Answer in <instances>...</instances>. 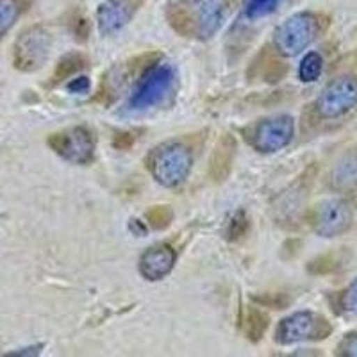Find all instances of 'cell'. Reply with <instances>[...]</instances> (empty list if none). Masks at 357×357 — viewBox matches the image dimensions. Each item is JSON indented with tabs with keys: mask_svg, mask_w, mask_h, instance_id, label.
<instances>
[{
	"mask_svg": "<svg viewBox=\"0 0 357 357\" xmlns=\"http://www.w3.org/2000/svg\"><path fill=\"white\" fill-rule=\"evenodd\" d=\"M193 167V155L178 142L161 143L146 158V168L155 183L165 188H177L184 183Z\"/></svg>",
	"mask_w": 357,
	"mask_h": 357,
	"instance_id": "6da1fadb",
	"label": "cell"
},
{
	"mask_svg": "<svg viewBox=\"0 0 357 357\" xmlns=\"http://www.w3.org/2000/svg\"><path fill=\"white\" fill-rule=\"evenodd\" d=\"M333 333L329 320L318 312L298 311L282 318L275 329V341L280 345H293L301 341H320Z\"/></svg>",
	"mask_w": 357,
	"mask_h": 357,
	"instance_id": "7a4b0ae2",
	"label": "cell"
},
{
	"mask_svg": "<svg viewBox=\"0 0 357 357\" xmlns=\"http://www.w3.org/2000/svg\"><path fill=\"white\" fill-rule=\"evenodd\" d=\"M175 79H177L175 68L170 63H159V65L151 66L138 79V86L129 98V106L132 109H146V107L158 106L174 89Z\"/></svg>",
	"mask_w": 357,
	"mask_h": 357,
	"instance_id": "3957f363",
	"label": "cell"
},
{
	"mask_svg": "<svg viewBox=\"0 0 357 357\" xmlns=\"http://www.w3.org/2000/svg\"><path fill=\"white\" fill-rule=\"evenodd\" d=\"M318 34V20L311 13H296L273 33V45L282 56L295 57L304 52Z\"/></svg>",
	"mask_w": 357,
	"mask_h": 357,
	"instance_id": "277c9868",
	"label": "cell"
},
{
	"mask_svg": "<svg viewBox=\"0 0 357 357\" xmlns=\"http://www.w3.org/2000/svg\"><path fill=\"white\" fill-rule=\"evenodd\" d=\"M49 146L59 158L72 165H88L93 161L97 142L88 127L75 126L50 134Z\"/></svg>",
	"mask_w": 357,
	"mask_h": 357,
	"instance_id": "5b68a950",
	"label": "cell"
},
{
	"mask_svg": "<svg viewBox=\"0 0 357 357\" xmlns=\"http://www.w3.org/2000/svg\"><path fill=\"white\" fill-rule=\"evenodd\" d=\"M357 106V77L340 75L321 89L317 98V111L325 120H334Z\"/></svg>",
	"mask_w": 357,
	"mask_h": 357,
	"instance_id": "8992f818",
	"label": "cell"
},
{
	"mask_svg": "<svg viewBox=\"0 0 357 357\" xmlns=\"http://www.w3.org/2000/svg\"><path fill=\"white\" fill-rule=\"evenodd\" d=\"M295 136V122L289 114H275L259 120L250 129L248 142L256 151L272 154L291 143Z\"/></svg>",
	"mask_w": 357,
	"mask_h": 357,
	"instance_id": "52a82bcc",
	"label": "cell"
},
{
	"mask_svg": "<svg viewBox=\"0 0 357 357\" xmlns=\"http://www.w3.org/2000/svg\"><path fill=\"white\" fill-rule=\"evenodd\" d=\"M52 45V36L45 27L34 25L18 36L15 43V66L22 72H36L45 65Z\"/></svg>",
	"mask_w": 357,
	"mask_h": 357,
	"instance_id": "ba28073f",
	"label": "cell"
},
{
	"mask_svg": "<svg viewBox=\"0 0 357 357\" xmlns=\"http://www.w3.org/2000/svg\"><path fill=\"white\" fill-rule=\"evenodd\" d=\"M354 211L343 199H325L312 209V229L321 238H336L352 227Z\"/></svg>",
	"mask_w": 357,
	"mask_h": 357,
	"instance_id": "9c48e42d",
	"label": "cell"
},
{
	"mask_svg": "<svg viewBox=\"0 0 357 357\" xmlns=\"http://www.w3.org/2000/svg\"><path fill=\"white\" fill-rule=\"evenodd\" d=\"M177 254L170 245L159 243L146 248L139 257V273L146 280H161L174 270Z\"/></svg>",
	"mask_w": 357,
	"mask_h": 357,
	"instance_id": "30bf717a",
	"label": "cell"
},
{
	"mask_svg": "<svg viewBox=\"0 0 357 357\" xmlns=\"http://www.w3.org/2000/svg\"><path fill=\"white\" fill-rule=\"evenodd\" d=\"M134 6L130 0H104L97 9V25L104 36L118 33L132 18Z\"/></svg>",
	"mask_w": 357,
	"mask_h": 357,
	"instance_id": "8fae6325",
	"label": "cell"
},
{
	"mask_svg": "<svg viewBox=\"0 0 357 357\" xmlns=\"http://www.w3.org/2000/svg\"><path fill=\"white\" fill-rule=\"evenodd\" d=\"M223 22V2L222 0H206L199 9L197 17V34L202 40H209L218 33Z\"/></svg>",
	"mask_w": 357,
	"mask_h": 357,
	"instance_id": "7c38bea8",
	"label": "cell"
},
{
	"mask_svg": "<svg viewBox=\"0 0 357 357\" xmlns=\"http://www.w3.org/2000/svg\"><path fill=\"white\" fill-rule=\"evenodd\" d=\"M236 158V139L231 134H225L218 139L213 152L211 161V175L215 181H223L227 177L232 168V162Z\"/></svg>",
	"mask_w": 357,
	"mask_h": 357,
	"instance_id": "4fadbf2b",
	"label": "cell"
},
{
	"mask_svg": "<svg viewBox=\"0 0 357 357\" xmlns=\"http://www.w3.org/2000/svg\"><path fill=\"white\" fill-rule=\"evenodd\" d=\"M268 317L261 309L248 307L243 317V331L250 341H259L268 329Z\"/></svg>",
	"mask_w": 357,
	"mask_h": 357,
	"instance_id": "5bb4252c",
	"label": "cell"
},
{
	"mask_svg": "<svg viewBox=\"0 0 357 357\" xmlns=\"http://www.w3.org/2000/svg\"><path fill=\"white\" fill-rule=\"evenodd\" d=\"M25 11V0H0V40L17 24Z\"/></svg>",
	"mask_w": 357,
	"mask_h": 357,
	"instance_id": "9a60e30c",
	"label": "cell"
},
{
	"mask_svg": "<svg viewBox=\"0 0 357 357\" xmlns=\"http://www.w3.org/2000/svg\"><path fill=\"white\" fill-rule=\"evenodd\" d=\"M333 183L340 190L357 184V154H349L334 168Z\"/></svg>",
	"mask_w": 357,
	"mask_h": 357,
	"instance_id": "2e32d148",
	"label": "cell"
},
{
	"mask_svg": "<svg viewBox=\"0 0 357 357\" xmlns=\"http://www.w3.org/2000/svg\"><path fill=\"white\" fill-rule=\"evenodd\" d=\"M86 66V57L82 56V54H77V52H72L68 54V56L61 57V61L57 63L56 66V72H54V84H57V82L61 81H66V79H70L72 75H75V73L79 72V70H82Z\"/></svg>",
	"mask_w": 357,
	"mask_h": 357,
	"instance_id": "e0dca14e",
	"label": "cell"
},
{
	"mask_svg": "<svg viewBox=\"0 0 357 357\" xmlns=\"http://www.w3.org/2000/svg\"><path fill=\"white\" fill-rule=\"evenodd\" d=\"M321 70H324V59L320 54L309 52L298 66V79L302 82H314L317 79H320Z\"/></svg>",
	"mask_w": 357,
	"mask_h": 357,
	"instance_id": "ac0fdd59",
	"label": "cell"
},
{
	"mask_svg": "<svg viewBox=\"0 0 357 357\" xmlns=\"http://www.w3.org/2000/svg\"><path fill=\"white\" fill-rule=\"evenodd\" d=\"M282 0H247L245 4V17L248 20H259V18L272 15Z\"/></svg>",
	"mask_w": 357,
	"mask_h": 357,
	"instance_id": "d6986e66",
	"label": "cell"
},
{
	"mask_svg": "<svg viewBox=\"0 0 357 357\" xmlns=\"http://www.w3.org/2000/svg\"><path fill=\"white\" fill-rule=\"evenodd\" d=\"M172 218H174V213H172V209L168 206H155L146 213V220H149L151 227L155 229V231L167 229L170 225Z\"/></svg>",
	"mask_w": 357,
	"mask_h": 357,
	"instance_id": "ffe728a7",
	"label": "cell"
},
{
	"mask_svg": "<svg viewBox=\"0 0 357 357\" xmlns=\"http://www.w3.org/2000/svg\"><path fill=\"white\" fill-rule=\"evenodd\" d=\"M248 227V220L247 216H245L243 211H238L234 215V218L231 220V223H229V238L231 240H238V238H241V236L245 234V231H247Z\"/></svg>",
	"mask_w": 357,
	"mask_h": 357,
	"instance_id": "44dd1931",
	"label": "cell"
},
{
	"mask_svg": "<svg viewBox=\"0 0 357 357\" xmlns=\"http://www.w3.org/2000/svg\"><path fill=\"white\" fill-rule=\"evenodd\" d=\"M341 307H343V311L357 317V279L345 289V293L341 296Z\"/></svg>",
	"mask_w": 357,
	"mask_h": 357,
	"instance_id": "7402d4cb",
	"label": "cell"
},
{
	"mask_svg": "<svg viewBox=\"0 0 357 357\" xmlns=\"http://www.w3.org/2000/svg\"><path fill=\"white\" fill-rule=\"evenodd\" d=\"M337 354L347 357H357V333L347 334L337 345Z\"/></svg>",
	"mask_w": 357,
	"mask_h": 357,
	"instance_id": "603a6c76",
	"label": "cell"
},
{
	"mask_svg": "<svg viewBox=\"0 0 357 357\" xmlns=\"http://www.w3.org/2000/svg\"><path fill=\"white\" fill-rule=\"evenodd\" d=\"M68 89L72 93H86L89 89V79L88 77H79V79H72L68 82Z\"/></svg>",
	"mask_w": 357,
	"mask_h": 357,
	"instance_id": "cb8c5ba5",
	"label": "cell"
},
{
	"mask_svg": "<svg viewBox=\"0 0 357 357\" xmlns=\"http://www.w3.org/2000/svg\"><path fill=\"white\" fill-rule=\"evenodd\" d=\"M190 2H197V0H190Z\"/></svg>",
	"mask_w": 357,
	"mask_h": 357,
	"instance_id": "d4e9b609",
	"label": "cell"
}]
</instances>
